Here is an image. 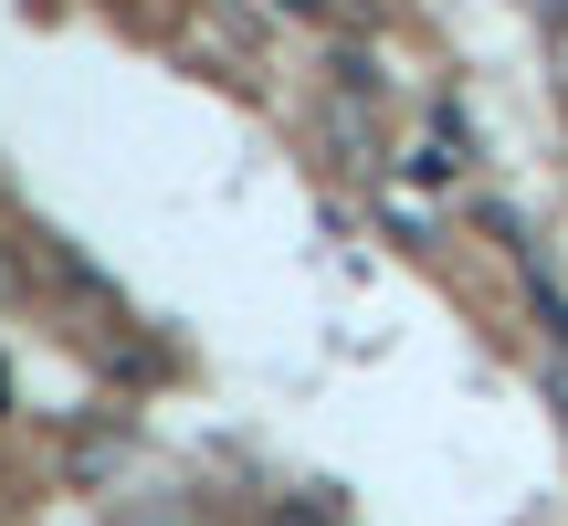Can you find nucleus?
Returning a JSON list of instances; mask_svg holds the SVG:
<instances>
[{"mask_svg":"<svg viewBox=\"0 0 568 526\" xmlns=\"http://www.w3.org/2000/svg\"><path fill=\"white\" fill-rule=\"evenodd\" d=\"M527 305H537V326H548V347H568V295L537 274V263H527Z\"/></svg>","mask_w":568,"mask_h":526,"instance_id":"f257e3e1","label":"nucleus"},{"mask_svg":"<svg viewBox=\"0 0 568 526\" xmlns=\"http://www.w3.org/2000/svg\"><path fill=\"white\" fill-rule=\"evenodd\" d=\"M548 74H558V95H568V0H548Z\"/></svg>","mask_w":568,"mask_h":526,"instance_id":"f03ea898","label":"nucleus"},{"mask_svg":"<svg viewBox=\"0 0 568 526\" xmlns=\"http://www.w3.org/2000/svg\"><path fill=\"white\" fill-rule=\"evenodd\" d=\"M274 11H295V21H326V0H274Z\"/></svg>","mask_w":568,"mask_h":526,"instance_id":"7ed1b4c3","label":"nucleus"},{"mask_svg":"<svg viewBox=\"0 0 568 526\" xmlns=\"http://www.w3.org/2000/svg\"><path fill=\"white\" fill-rule=\"evenodd\" d=\"M558 411H568V347H558Z\"/></svg>","mask_w":568,"mask_h":526,"instance_id":"20e7f679","label":"nucleus"},{"mask_svg":"<svg viewBox=\"0 0 568 526\" xmlns=\"http://www.w3.org/2000/svg\"><path fill=\"white\" fill-rule=\"evenodd\" d=\"M0 295H11V253H0Z\"/></svg>","mask_w":568,"mask_h":526,"instance_id":"39448f33","label":"nucleus"}]
</instances>
